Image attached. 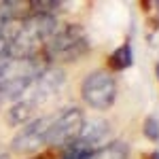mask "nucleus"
Listing matches in <instances>:
<instances>
[{"mask_svg":"<svg viewBox=\"0 0 159 159\" xmlns=\"http://www.w3.org/2000/svg\"><path fill=\"white\" fill-rule=\"evenodd\" d=\"M151 159H159V151H155V153L151 155Z\"/></svg>","mask_w":159,"mask_h":159,"instance_id":"12","label":"nucleus"},{"mask_svg":"<svg viewBox=\"0 0 159 159\" xmlns=\"http://www.w3.org/2000/svg\"><path fill=\"white\" fill-rule=\"evenodd\" d=\"M43 49L49 61H74L89 51V40L81 25L70 24L57 28V32L45 43Z\"/></svg>","mask_w":159,"mask_h":159,"instance_id":"2","label":"nucleus"},{"mask_svg":"<svg viewBox=\"0 0 159 159\" xmlns=\"http://www.w3.org/2000/svg\"><path fill=\"white\" fill-rule=\"evenodd\" d=\"M129 155H132V148L127 140H110L108 144L93 151L89 159H129Z\"/></svg>","mask_w":159,"mask_h":159,"instance_id":"7","label":"nucleus"},{"mask_svg":"<svg viewBox=\"0 0 159 159\" xmlns=\"http://www.w3.org/2000/svg\"><path fill=\"white\" fill-rule=\"evenodd\" d=\"M51 115H40L34 117L32 121H28L25 125H21V129L15 134L11 147L15 153L21 155H32L38 153L43 147H47V132H49Z\"/></svg>","mask_w":159,"mask_h":159,"instance_id":"5","label":"nucleus"},{"mask_svg":"<svg viewBox=\"0 0 159 159\" xmlns=\"http://www.w3.org/2000/svg\"><path fill=\"white\" fill-rule=\"evenodd\" d=\"M93 155V151L91 148L83 147L81 142H70L68 147H64V153H61V159H89Z\"/></svg>","mask_w":159,"mask_h":159,"instance_id":"9","label":"nucleus"},{"mask_svg":"<svg viewBox=\"0 0 159 159\" xmlns=\"http://www.w3.org/2000/svg\"><path fill=\"white\" fill-rule=\"evenodd\" d=\"M0 159H11V157H9V153H7V151H2V148H0Z\"/></svg>","mask_w":159,"mask_h":159,"instance_id":"11","label":"nucleus"},{"mask_svg":"<svg viewBox=\"0 0 159 159\" xmlns=\"http://www.w3.org/2000/svg\"><path fill=\"white\" fill-rule=\"evenodd\" d=\"M81 98L89 108L108 110L117 100V79L110 70H93L81 81Z\"/></svg>","mask_w":159,"mask_h":159,"instance_id":"3","label":"nucleus"},{"mask_svg":"<svg viewBox=\"0 0 159 159\" xmlns=\"http://www.w3.org/2000/svg\"><path fill=\"white\" fill-rule=\"evenodd\" d=\"M112 134H115V129H112L110 121H106V119H89L87 121L85 119L76 142H81L83 147L91 148V151H98L104 144H108Z\"/></svg>","mask_w":159,"mask_h":159,"instance_id":"6","label":"nucleus"},{"mask_svg":"<svg viewBox=\"0 0 159 159\" xmlns=\"http://www.w3.org/2000/svg\"><path fill=\"white\" fill-rule=\"evenodd\" d=\"M155 74H157V79H159V61H157V66H155Z\"/></svg>","mask_w":159,"mask_h":159,"instance_id":"13","label":"nucleus"},{"mask_svg":"<svg viewBox=\"0 0 159 159\" xmlns=\"http://www.w3.org/2000/svg\"><path fill=\"white\" fill-rule=\"evenodd\" d=\"M85 123V115L79 106H66L51 115L49 132H47V144L49 147H68L74 142Z\"/></svg>","mask_w":159,"mask_h":159,"instance_id":"4","label":"nucleus"},{"mask_svg":"<svg viewBox=\"0 0 159 159\" xmlns=\"http://www.w3.org/2000/svg\"><path fill=\"white\" fill-rule=\"evenodd\" d=\"M142 134L147 136L148 140H159V119L155 117V115H151V117H147V121H144V125H142Z\"/></svg>","mask_w":159,"mask_h":159,"instance_id":"10","label":"nucleus"},{"mask_svg":"<svg viewBox=\"0 0 159 159\" xmlns=\"http://www.w3.org/2000/svg\"><path fill=\"white\" fill-rule=\"evenodd\" d=\"M43 72L36 57H7L0 60V100H17L30 89Z\"/></svg>","mask_w":159,"mask_h":159,"instance_id":"1","label":"nucleus"},{"mask_svg":"<svg viewBox=\"0 0 159 159\" xmlns=\"http://www.w3.org/2000/svg\"><path fill=\"white\" fill-rule=\"evenodd\" d=\"M132 64H134V49H132L129 43L119 45L117 49L110 53V57H108V68H110V70H115V72H119V70H127Z\"/></svg>","mask_w":159,"mask_h":159,"instance_id":"8","label":"nucleus"}]
</instances>
